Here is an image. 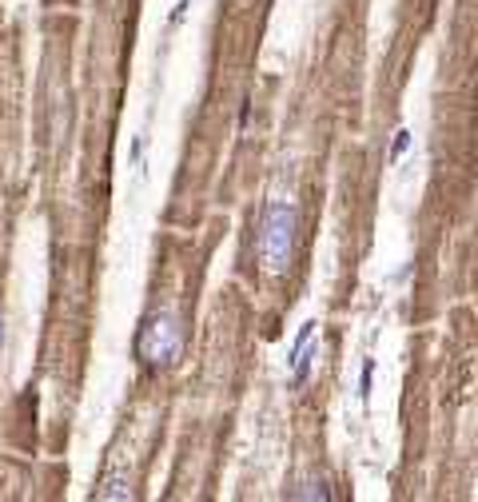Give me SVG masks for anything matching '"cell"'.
<instances>
[{
  "instance_id": "6da1fadb",
  "label": "cell",
  "mask_w": 478,
  "mask_h": 502,
  "mask_svg": "<svg viewBox=\"0 0 478 502\" xmlns=\"http://www.w3.org/2000/svg\"><path fill=\"white\" fill-rule=\"evenodd\" d=\"M295 228L299 215L291 200H271L263 211V235H259V259L271 275H283L291 267V255H295Z\"/></svg>"
},
{
  "instance_id": "7a4b0ae2",
  "label": "cell",
  "mask_w": 478,
  "mask_h": 502,
  "mask_svg": "<svg viewBox=\"0 0 478 502\" xmlns=\"http://www.w3.org/2000/svg\"><path fill=\"white\" fill-rule=\"evenodd\" d=\"M183 351V323L176 311H152L136 335V355L148 367H172Z\"/></svg>"
},
{
  "instance_id": "3957f363",
  "label": "cell",
  "mask_w": 478,
  "mask_h": 502,
  "mask_svg": "<svg viewBox=\"0 0 478 502\" xmlns=\"http://www.w3.org/2000/svg\"><path fill=\"white\" fill-rule=\"evenodd\" d=\"M315 359H319V347H303L295 355V375H291V387H303L307 379H311V367H315Z\"/></svg>"
},
{
  "instance_id": "277c9868",
  "label": "cell",
  "mask_w": 478,
  "mask_h": 502,
  "mask_svg": "<svg viewBox=\"0 0 478 502\" xmlns=\"http://www.w3.org/2000/svg\"><path fill=\"white\" fill-rule=\"evenodd\" d=\"M287 499H319V502H327L331 499V490H327V482L323 479H307V482H299L295 490H287Z\"/></svg>"
},
{
  "instance_id": "5b68a950",
  "label": "cell",
  "mask_w": 478,
  "mask_h": 502,
  "mask_svg": "<svg viewBox=\"0 0 478 502\" xmlns=\"http://www.w3.org/2000/svg\"><path fill=\"white\" fill-rule=\"evenodd\" d=\"M96 499H132V490H128V479L124 475H112V479L100 482V490H96Z\"/></svg>"
},
{
  "instance_id": "8992f818",
  "label": "cell",
  "mask_w": 478,
  "mask_h": 502,
  "mask_svg": "<svg viewBox=\"0 0 478 502\" xmlns=\"http://www.w3.org/2000/svg\"><path fill=\"white\" fill-rule=\"evenodd\" d=\"M311 335H315V323H303V327H299V335H295V343H291V351H287V363H295V355L311 343Z\"/></svg>"
},
{
  "instance_id": "52a82bcc",
  "label": "cell",
  "mask_w": 478,
  "mask_h": 502,
  "mask_svg": "<svg viewBox=\"0 0 478 502\" xmlns=\"http://www.w3.org/2000/svg\"><path fill=\"white\" fill-rule=\"evenodd\" d=\"M407 148H410V132L403 128V132H395V144H390V160H399Z\"/></svg>"
},
{
  "instance_id": "ba28073f",
  "label": "cell",
  "mask_w": 478,
  "mask_h": 502,
  "mask_svg": "<svg viewBox=\"0 0 478 502\" xmlns=\"http://www.w3.org/2000/svg\"><path fill=\"white\" fill-rule=\"evenodd\" d=\"M371 375H375V363L367 359V363H363V375H359V395H363V399H367V391H371Z\"/></svg>"
},
{
  "instance_id": "9c48e42d",
  "label": "cell",
  "mask_w": 478,
  "mask_h": 502,
  "mask_svg": "<svg viewBox=\"0 0 478 502\" xmlns=\"http://www.w3.org/2000/svg\"><path fill=\"white\" fill-rule=\"evenodd\" d=\"M187 8H191V0H180L176 8H172V16H168V24L176 28V24H183V16H187Z\"/></svg>"
},
{
  "instance_id": "30bf717a",
  "label": "cell",
  "mask_w": 478,
  "mask_h": 502,
  "mask_svg": "<svg viewBox=\"0 0 478 502\" xmlns=\"http://www.w3.org/2000/svg\"><path fill=\"white\" fill-rule=\"evenodd\" d=\"M0 343H4V319H0Z\"/></svg>"
}]
</instances>
